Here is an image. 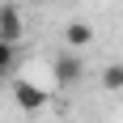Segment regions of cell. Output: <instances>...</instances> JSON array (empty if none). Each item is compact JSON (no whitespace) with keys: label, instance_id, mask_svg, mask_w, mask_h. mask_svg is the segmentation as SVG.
I'll use <instances>...</instances> for the list:
<instances>
[{"label":"cell","instance_id":"2","mask_svg":"<svg viewBox=\"0 0 123 123\" xmlns=\"http://www.w3.org/2000/svg\"><path fill=\"white\" fill-rule=\"evenodd\" d=\"M13 102H17L25 115H34V111H43V106L51 102V89L34 85V81H13Z\"/></svg>","mask_w":123,"mask_h":123},{"label":"cell","instance_id":"3","mask_svg":"<svg viewBox=\"0 0 123 123\" xmlns=\"http://www.w3.org/2000/svg\"><path fill=\"white\" fill-rule=\"evenodd\" d=\"M21 34H25V17L17 13V4H0V38L17 47Z\"/></svg>","mask_w":123,"mask_h":123},{"label":"cell","instance_id":"4","mask_svg":"<svg viewBox=\"0 0 123 123\" xmlns=\"http://www.w3.org/2000/svg\"><path fill=\"white\" fill-rule=\"evenodd\" d=\"M64 43H68V51H81L93 43V25L89 21H68L64 25Z\"/></svg>","mask_w":123,"mask_h":123},{"label":"cell","instance_id":"1","mask_svg":"<svg viewBox=\"0 0 123 123\" xmlns=\"http://www.w3.org/2000/svg\"><path fill=\"white\" fill-rule=\"evenodd\" d=\"M51 76H55V85H60V89L76 85V81L85 76V60H81V51H64V55H55V64H51Z\"/></svg>","mask_w":123,"mask_h":123},{"label":"cell","instance_id":"7","mask_svg":"<svg viewBox=\"0 0 123 123\" xmlns=\"http://www.w3.org/2000/svg\"><path fill=\"white\" fill-rule=\"evenodd\" d=\"M38 4H43V0H38Z\"/></svg>","mask_w":123,"mask_h":123},{"label":"cell","instance_id":"8","mask_svg":"<svg viewBox=\"0 0 123 123\" xmlns=\"http://www.w3.org/2000/svg\"><path fill=\"white\" fill-rule=\"evenodd\" d=\"M0 81H4V76H0Z\"/></svg>","mask_w":123,"mask_h":123},{"label":"cell","instance_id":"5","mask_svg":"<svg viewBox=\"0 0 123 123\" xmlns=\"http://www.w3.org/2000/svg\"><path fill=\"white\" fill-rule=\"evenodd\" d=\"M102 89L123 93V64H106V68H102Z\"/></svg>","mask_w":123,"mask_h":123},{"label":"cell","instance_id":"6","mask_svg":"<svg viewBox=\"0 0 123 123\" xmlns=\"http://www.w3.org/2000/svg\"><path fill=\"white\" fill-rule=\"evenodd\" d=\"M13 68H17V47L0 38V76H13Z\"/></svg>","mask_w":123,"mask_h":123}]
</instances>
